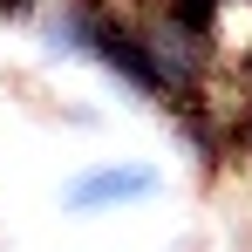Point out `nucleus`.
Returning a JSON list of instances; mask_svg holds the SVG:
<instances>
[{
	"mask_svg": "<svg viewBox=\"0 0 252 252\" xmlns=\"http://www.w3.org/2000/svg\"><path fill=\"white\" fill-rule=\"evenodd\" d=\"M150 191H157V170H102V177L75 184V205H102V198H150Z\"/></svg>",
	"mask_w": 252,
	"mask_h": 252,
	"instance_id": "nucleus-1",
	"label": "nucleus"
}]
</instances>
